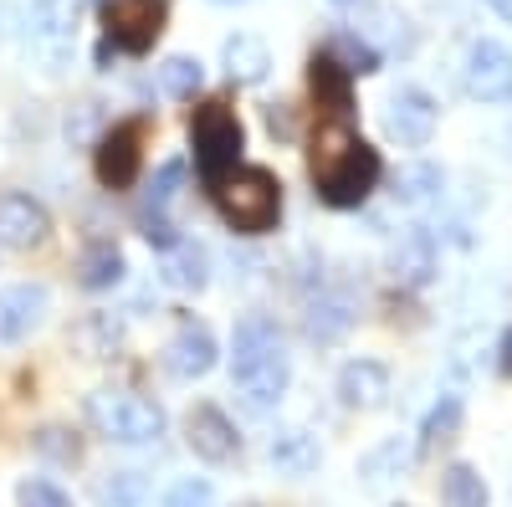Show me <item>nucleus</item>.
Wrapping results in <instances>:
<instances>
[{"label": "nucleus", "mask_w": 512, "mask_h": 507, "mask_svg": "<svg viewBox=\"0 0 512 507\" xmlns=\"http://www.w3.org/2000/svg\"><path fill=\"white\" fill-rule=\"evenodd\" d=\"M308 175H313V190L323 205L354 210L379 190L384 164H379V149H369L349 129V118H328V123H318V134L308 144Z\"/></svg>", "instance_id": "f257e3e1"}, {"label": "nucleus", "mask_w": 512, "mask_h": 507, "mask_svg": "<svg viewBox=\"0 0 512 507\" xmlns=\"http://www.w3.org/2000/svg\"><path fill=\"white\" fill-rule=\"evenodd\" d=\"M287 379H292L287 333L267 313H246L231 333V385L241 390V405L251 415L277 410L287 395Z\"/></svg>", "instance_id": "f03ea898"}, {"label": "nucleus", "mask_w": 512, "mask_h": 507, "mask_svg": "<svg viewBox=\"0 0 512 507\" xmlns=\"http://www.w3.org/2000/svg\"><path fill=\"white\" fill-rule=\"evenodd\" d=\"M210 200H216L221 221L236 236H267L282 221V180L267 164H231L226 175L210 185Z\"/></svg>", "instance_id": "7ed1b4c3"}, {"label": "nucleus", "mask_w": 512, "mask_h": 507, "mask_svg": "<svg viewBox=\"0 0 512 507\" xmlns=\"http://www.w3.org/2000/svg\"><path fill=\"white\" fill-rule=\"evenodd\" d=\"M190 149H195V169L205 185H216L231 164H241V149H246V129L241 118L231 113V103L210 98L195 108L190 118Z\"/></svg>", "instance_id": "20e7f679"}, {"label": "nucleus", "mask_w": 512, "mask_h": 507, "mask_svg": "<svg viewBox=\"0 0 512 507\" xmlns=\"http://www.w3.org/2000/svg\"><path fill=\"white\" fill-rule=\"evenodd\" d=\"M88 420L113 446H149L164 436V410L144 395H128V390H98L88 400Z\"/></svg>", "instance_id": "39448f33"}, {"label": "nucleus", "mask_w": 512, "mask_h": 507, "mask_svg": "<svg viewBox=\"0 0 512 507\" xmlns=\"http://www.w3.org/2000/svg\"><path fill=\"white\" fill-rule=\"evenodd\" d=\"M164 16H169L164 0H108L103 6V47L144 57L164 31Z\"/></svg>", "instance_id": "423d86ee"}, {"label": "nucleus", "mask_w": 512, "mask_h": 507, "mask_svg": "<svg viewBox=\"0 0 512 507\" xmlns=\"http://www.w3.org/2000/svg\"><path fill=\"white\" fill-rule=\"evenodd\" d=\"M93 169L108 190H128L144 169V123H118L93 149Z\"/></svg>", "instance_id": "0eeeda50"}, {"label": "nucleus", "mask_w": 512, "mask_h": 507, "mask_svg": "<svg viewBox=\"0 0 512 507\" xmlns=\"http://www.w3.org/2000/svg\"><path fill=\"white\" fill-rule=\"evenodd\" d=\"M436 118H441V103L425 93V88H395L390 93V108H384V129H390L395 144L420 149V144H431Z\"/></svg>", "instance_id": "6e6552de"}, {"label": "nucleus", "mask_w": 512, "mask_h": 507, "mask_svg": "<svg viewBox=\"0 0 512 507\" xmlns=\"http://www.w3.org/2000/svg\"><path fill=\"white\" fill-rule=\"evenodd\" d=\"M466 93L477 103L512 98V52L502 41H472V52H466Z\"/></svg>", "instance_id": "1a4fd4ad"}, {"label": "nucleus", "mask_w": 512, "mask_h": 507, "mask_svg": "<svg viewBox=\"0 0 512 507\" xmlns=\"http://www.w3.org/2000/svg\"><path fill=\"white\" fill-rule=\"evenodd\" d=\"M52 236V216L47 205L21 195V190H6L0 195V246H16V251H31Z\"/></svg>", "instance_id": "9d476101"}, {"label": "nucleus", "mask_w": 512, "mask_h": 507, "mask_svg": "<svg viewBox=\"0 0 512 507\" xmlns=\"http://www.w3.org/2000/svg\"><path fill=\"white\" fill-rule=\"evenodd\" d=\"M52 308V292L41 282H16L0 292V344H21V338H31L41 328V318H47Z\"/></svg>", "instance_id": "9b49d317"}, {"label": "nucleus", "mask_w": 512, "mask_h": 507, "mask_svg": "<svg viewBox=\"0 0 512 507\" xmlns=\"http://www.w3.org/2000/svg\"><path fill=\"white\" fill-rule=\"evenodd\" d=\"M185 441H190V451H195L200 461H210V467H226V461L241 451L236 426L226 420V410H216V405H195V410H190Z\"/></svg>", "instance_id": "f8f14e48"}, {"label": "nucleus", "mask_w": 512, "mask_h": 507, "mask_svg": "<svg viewBox=\"0 0 512 507\" xmlns=\"http://www.w3.org/2000/svg\"><path fill=\"white\" fill-rule=\"evenodd\" d=\"M216 359H221V349H216V338H210V328H200V323H185L164 344V369L175 379H205L216 369Z\"/></svg>", "instance_id": "ddd939ff"}, {"label": "nucleus", "mask_w": 512, "mask_h": 507, "mask_svg": "<svg viewBox=\"0 0 512 507\" xmlns=\"http://www.w3.org/2000/svg\"><path fill=\"white\" fill-rule=\"evenodd\" d=\"M338 400L349 410H384L390 405V369L379 359H349L338 369Z\"/></svg>", "instance_id": "4468645a"}, {"label": "nucleus", "mask_w": 512, "mask_h": 507, "mask_svg": "<svg viewBox=\"0 0 512 507\" xmlns=\"http://www.w3.org/2000/svg\"><path fill=\"white\" fill-rule=\"evenodd\" d=\"M308 88H313V98H318L323 113L349 118V108H354V72L338 62L333 52H313V62H308Z\"/></svg>", "instance_id": "2eb2a0df"}, {"label": "nucleus", "mask_w": 512, "mask_h": 507, "mask_svg": "<svg viewBox=\"0 0 512 507\" xmlns=\"http://www.w3.org/2000/svg\"><path fill=\"white\" fill-rule=\"evenodd\" d=\"M267 461H272L277 477H313V472L323 467V441H318L308 426H287V431L272 436Z\"/></svg>", "instance_id": "dca6fc26"}, {"label": "nucleus", "mask_w": 512, "mask_h": 507, "mask_svg": "<svg viewBox=\"0 0 512 507\" xmlns=\"http://www.w3.org/2000/svg\"><path fill=\"white\" fill-rule=\"evenodd\" d=\"M390 272L400 287H425L436 272H441V257H436V241L431 231H405L390 251Z\"/></svg>", "instance_id": "f3484780"}, {"label": "nucleus", "mask_w": 512, "mask_h": 507, "mask_svg": "<svg viewBox=\"0 0 512 507\" xmlns=\"http://www.w3.org/2000/svg\"><path fill=\"white\" fill-rule=\"evenodd\" d=\"M221 62H226V77L236 82V88H256V82H262V77L272 72V52H267V41H262V36H251V31L226 36Z\"/></svg>", "instance_id": "a211bd4d"}, {"label": "nucleus", "mask_w": 512, "mask_h": 507, "mask_svg": "<svg viewBox=\"0 0 512 507\" xmlns=\"http://www.w3.org/2000/svg\"><path fill=\"white\" fill-rule=\"evenodd\" d=\"M128 272L123 262V251L113 241H93V246H82V257H77V287H88V292H108L118 287Z\"/></svg>", "instance_id": "6ab92c4d"}, {"label": "nucleus", "mask_w": 512, "mask_h": 507, "mask_svg": "<svg viewBox=\"0 0 512 507\" xmlns=\"http://www.w3.org/2000/svg\"><path fill=\"white\" fill-rule=\"evenodd\" d=\"M359 36L369 41L379 57H384V52H415V31H410V21H405L400 11H390V6H374V11L359 21Z\"/></svg>", "instance_id": "aec40b11"}, {"label": "nucleus", "mask_w": 512, "mask_h": 507, "mask_svg": "<svg viewBox=\"0 0 512 507\" xmlns=\"http://www.w3.org/2000/svg\"><path fill=\"white\" fill-rule=\"evenodd\" d=\"M164 282H169V287H185V292H200V287L210 282V257H205V246H195V241L180 236L175 246H169Z\"/></svg>", "instance_id": "412c9836"}, {"label": "nucleus", "mask_w": 512, "mask_h": 507, "mask_svg": "<svg viewBox=\"0 0 512 507\" xmlns=\"http://www.w3.org/2000/svg\"><path fill=\"white\" fill-rule=\"evenodd\" d=\"M492 492L482 482V472L472 467V461H456V467H446L441 477V507H487Z\"/></svg>", "instance_id": "4be33fe9"}, {"label": "nucleus", "mask_w": 512, "mask_h": 507, "mask_svg": "<svg viewBox=\"0 0 512 507\" xmlns=\"http://www.w3.org/2000/svg\"><path fill=\"white\" fill-rule=\"evenodd\" d=\"M441 185H446L441 164H431V159H415V164H405V169H400L395 195H400V205H431V200L441 195Z\"/></svg>", "instance_id": "5701e85b"}, {"label": "nucleus", "mask_w": 512, "mask_h": 507, "mask_svg": "<svg viewBox=\"0 0 512 507\" xmlns=\"http://www.w3.org/2000/svg\"><path fill=\"white\" fill-rule=\"evenodd\" d=\"M456 426H461V395H441V400L431 405V415L420 420V451H431V446L451 441Z\"/></svg>", "instance_id": "b1692460"}, {"label": "nucleus", "mask_w": 512, "mask_h": 507, "mask_svg": "<svg viewBox=\"0 0 512 507\" xmlns=\"http://www.w3.org/2000/svg\"><path fill=\"white\" fill-rule=\"evenodd\" d=\"M349 323H354L349 298H318V303L308 308V338H318V344H333V338L344 333Z\"/></svg>", "instance_id": "393cba45"}, {"label": "nucleus", "mask_w": 512, "mask_h": 507, "mask_svg": "<svg viewBox=\"0 0 512 507\" xmlns=\"http://www.w3.org/2000/svg\"><path fill=\"white\" fill-rule=\"evenodd\" d=\"M200 82H205V67H200L195 57H169V62L159 67V88H164L169 98H195Z\"/></svg>", "instance_id": "a878e982"}, {"label": "nucleus", "mask_w": 512, "mask_h": 507, "mask_svg": "<svg viewBox=\"0 0 512 507\" xmlns=\"http://www.w3.org/2000/svg\"><path fill=\"white\" fill-rule=\"evenodd\" d=\"M328 52H333L338 62H344L349 72H379V52L369 47V41H364L359 31H338Z\"/></svg>", "instance_id": "bb28decb"}, {"label": "nucleus", "mask_w": 512, "mask_h": 507, "mask_svg": "<svg viewBox=\"0 0 512 507\" xmlns=\"http://www.w3.org/2000/svg\"><path fill=\"white\" fill-rule=\"evenodd\" d=\"M180 185H185V164L180 159H169L159 175L149 180V195H144V210H159V216H169V205H175V195H180Z\"/></svg>", "instance_id": "cd10ccee"}, {"label": "nucleus", "mask_w": 512, "mask_h": 507, "mask_svg": "<svg viewBox=\"0 0 512 507\" xmlns=\"http://www.w3.org/2000/svg\"><path fill=\"white\" fill-rule=\"evenodd\" d=\"M405 467H410V451H405L400 441H384L379 451L364 456V467H359V472H364L369 482H390V477H400Z\"/></svg>", "instance_id": "c85d7f7f"}, {"label": "nucleus", "mask_w": 512, "mask_h": 507, "mask_svg": "<svg viewBox=\"0 0 512 507\" xmlns=\"http://www.w3.org/2000/svg\"><path fill=\"white\" fill-rule=\"evenodd\" d=\"M164 507H216V487H210L205 477H180L164 492Z\"/></svg>", "instance_id": "c756f323"}, {"label": "nucleus", "mask_w": 512, "mask_h": 507, "mask_svg": "<svg viewBox=\"0 0 512 507\" xmlns=\"http://www.w3.org/2000/svg\"><path fill=\"white\" fill-rule=\"evenodd\" d=\"M16 502H21V507H72V497H67L57 482H47V477H26V482L16 487Z\"/></svg>", "instance_id": "7c9ffc66"}, {"label": "nucleus", "mask_w": 512, "mask_h": 507, "mask_svg": "<svg viewBox=\"0 0 512 507\" xmlns=\"http://www.w3.org/2000/svg\"><path fill=\"white\" fill-rule=\"evenodd\" d=\"M103 507H139L144 502V477L139 472H118L113 482H103Z\"/></svg>", "instance_id": "2f4dec72"}, {"label": "nucleus", "mask_w": 512, "mask_h": 507, "mask_svg": "<svg viewBox=\"0 0 512 507\" xmlns=\"http://www.w3.org/2000/svg\"><path fill=\"white\" fill-rule=\"evenodd\" d=\"M139 226H144V241L159 246V251H169V246L180 241V226L169 221V216H159V210H139Z\"/></svg>", "instance_id": "473e14b6"}, {"label": "nucleus", "mask_w": 512, "mask_h": 507, "mask_svg": "<svg viewBox=\"0 0 512 507\" xmlns=\"http://www.w3.org/2000/svg\"><path fill=\"white\" fill-rule=\"evenodd\" d=\"M497 369H502V374L512 379V328L502 333V349H497Z\"/></svg>", "instance_id": "72a5a7b5"}, {"label": "nucleus", "mask_w": 512, "mask_h": 507, "mask_svg": "<svg viewBox=\"0 0 512 507\" xmlns=\"http://www.w3.org/2000/svg\"><path fill=\"white\" fill-rule=\"evenodd\" d=\"M487 6H492L497 16H512V0H487Z\"/></svg>", "instance_id": "f704fd0d"}, {"label": "nucleus", "mask_w": 512, "mask_h": 507, "mask_svg": "<svg viewBox=\"0 0 512 507\" xmlns=\"http://www.w3.org/2000/svg\"><path fill=\"white\" fill-rule=\"evenodd\" d=\"M333 6H359V0H333Z\"/></svg>", "instance_id": "c9c22d12"}, {"label": "nucleus", "mask_w": 512, "mask_h": 507, "mask_svg": "<svg viewBox=\"0 0 512 507\" xmlns=\"http://www.w3.org/2000/svg\"><path fill=\"white\" fill-rule=\"evenodd\" d=\"M216 6H236V0H216Z\"/></svg>", "instance_id": "e433bc0d"}, {"label": "nucleus", "mask_w": 512, "mask_h": 507, "mask_svg": "<svg viewBox=\"0 0 512 507\" xmlns=\"http://www.w3.org/2000/svg\"><path fill=\"white\" fill-rule=\"evenodd\" d=\"M241 507H256V502H241Z\"/></svg>", "instance_id": "4c0bfd02"}]
</instances>
